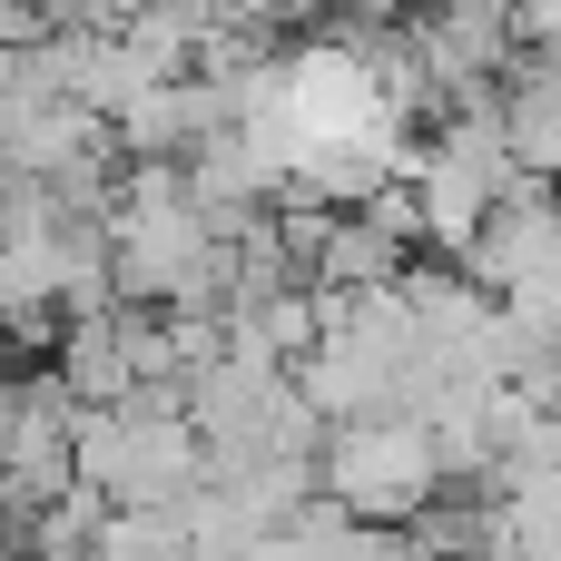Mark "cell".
I'll return each instance as SVG.
<instances>
[{
    "instance_id": "1",
    "label": "cell",
    "mask_w": 561,
    "mask_h": 561,
    "mask_svg": "<svg viewBox=\"0 0 561 561\" xmlns=\"http://www.w3.org/2000/svg\"><path fill=\"white\" fill-rule=\"evenodd\" d=\"M316 473H325V493H335L345 513H365V523H414V513L454 483L444 454H434V424H414V414L335 424L325 454H316Z\"/></svg>"
},
{
    "instance_id": "2",
    "label": "cell",
    "mask_w": 561,
    "mask_h": 561,
    "mask_svg": "<svg viewBox=\"0 0 561 561\" xmlns=\"http://www.w3.org/2000/svg\"><path fill=\"white\" fill-rule=\"evenodd\" d=\"M404 178L424 187V227H434L444 256H463V247L493 227V207H503V197H493V168H483L463 138H444V128L414 138V168H404Z\"/></svg>"
},
{
    "instance_id": "3",
    "label": "cell",
    "mask_w": 561,
    "mask_h": 561,
    "mask_svg": "<svg viewBox=\"0 0 561 561\" xmlns=\"http://www.w3.org/2000/svg\"><path fill=\"white\" fill-rule=\"evenodd\" d=\"M49 375H59L79 404H128V394H138V365H128L118 306H108V316H69V335L49 345Z\"/></svg>"
},
{
    "instance_id": "4",
    "label": "cell",
    "mask_w": 561,
    "mask_h": 561,
    "mask_svg": "<svg viewBox=\"0 0 561 561\" xmlns=\"http://www.w3.org/2000/svg\"><path fill=\"white\" fill-rule=\"evenodd\" d=\"M503 128H513V158H523V168L561 178V59H542V49L513 59V79H503Z\"/></svg>"
},
{
    "instance_id": "5",
    "label": "cell",
    "mask_w": 561,
    "mask_h": 561,
    "mask_svg": "<svg viewBox=\"0 0 561 561\" xmlns=\"http://www.w3.org/2000/svg\"><path fill=\"white\" fill-rule=\"evenodd\" d=\"M404 266H414L404 237H385L365 207H335V227H325V247H316V286H394Z\"/></svg>"
},
{
    "instance_id": "6",
    "label": "cell",
    "mask_w": 561,
    "mask_h": 561,
    "mask_svg": "<svg viewBox=\"0 0 561 561\" xmlns=\"http://www.w3.org/2000/svg\"><path fill=\"white\" fill-rule=\"evenodd\" d=\"M99 523H108V493L79 473L59 503H39V513L20 523V542H30V561H99Z\"/></svg>"
},
{
    "instance_id": "7",
    "label": "cell",
    "mask_w": 561,
    "mask_h": 561,
    "mask_svg": "<svg viewBox=\"0 0 561 561\" xmlns=\"http://www.w3.org/2000/svg\"><path fill=\"white\" fill-rule=\"evenodd\" d=\"M99 561H187V513L178 503H108Z\"/></svg>"
},
{
    "instance_id": "8",
    "label": "cell",
    "mask_w": 561,
    "mask_h": 561,
    "mask_svg": "<svg viewBox=\"0 0 561 561\" xmlns=\"http://www.w3.org/2000/svg\"><path fill=\"white\" fill-rule=\"evenodd\" d=\"M256 335H266L286 365H306V355L325 345V296H316V286H286V296H266V306H256Z\"/></svg>"
},
{
    "instance_id": "9",
    "label": "cell",
    "mask_w": 561,
    "mask_h": 561,
    "mask_svg": "<svg viewBox=\"0 0 561 561\" xmlns=\"http://www.w3.org/2000/svg\"><path fill=\"white\" fill-rule=\"evenodd\" d=\"M365 217H375L385 237H404V247H434V227H424V187H414V178H385V187L365 197Z\"/></svg>"
},
{
    "instance_id": "10",
    "label": "cell",
    "mask_w": 561,
    "mask_h": 561,
    "mask_svg": "<svg viewBox=\"0 0 561 561\" xmlns=\"http://www.w3.org/2000/svg\"><path fill=\"white\" fill-rule=\"evenodd\" d=\"M513 30H523V49L561 59V0H513Z\"/></svg>"
},
{
    "instance_id": "11",
    "label": "cell",
    "mask_w": 561,
    "mask_h": 561,
    "mask_svg": "<svg viewBox=\"0 0 561 561\" xmlns=\"http://www.w3.org/2000/svg\"><path fill=\"white\" fill-rule=\"evenodd\" d=\"M0 375H10V335H0Z\"/></svg>"
}]
</instances>
